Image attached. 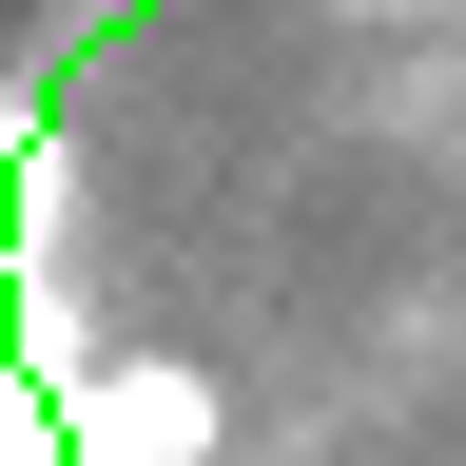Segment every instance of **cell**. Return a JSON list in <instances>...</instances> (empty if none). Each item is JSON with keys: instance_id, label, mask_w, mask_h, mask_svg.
Returning <instances> with one entry per match:
<instances>
[{"instance_id": "1", "label": "cell", "mask_w": 466, "mask_h": 466, "mask_svg": "<svg viewBox=\"0 0 466 466\" xmlns=\"http://www.w3.org/2000/svg\"><path fill=\"white\" fill-rule=\"evenodd\" d=\"M58 466H214V370H195V350L58 370Z\"/></svg>"}]
</instances>
